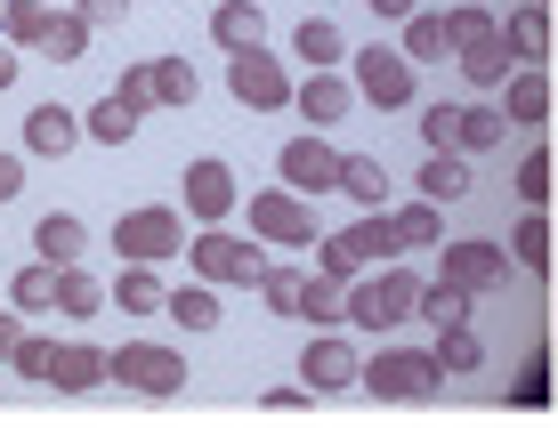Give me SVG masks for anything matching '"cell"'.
I'll return each instance as SVG.
<instances>
[{"instance_id":"obj_53","label":"cell","mask_w":558,"mask_h":428,"mask_svg":"<svg viewBox=\"0 0 558 428\" xmlns=\"http://www.w3.org/2000/svg\"><path fill=\"white\" fill-rule=\"evenodd\" d=\"M0 41H9V0H0Z\"/></svg>"},{"instance_id":"obj_33","label":"cell","mask_w":558,"mask_h":428,"mask_svg":"<svg viewBox=\"0 0 558 428\" xmlns=\"http://www.w3.org/2000/svg\"><path fill=\"white\" fill-rule=\"evenodd\" d=\"M340 194H349L356 210H380V194H389V170H380L373 154H349V162H340Z\"/></svg>"},{"instance_id":"obj_34","label":"cell","mask_w":558,"mask_h":428,"mask_svg":"<svg viewBox=\"0 0 558 428\" xmlns=\"http://www.w3.org/2000/svg\"><path fill=\"white\" fill-rule=\"evenodd\" d=\"M446 25H453V49H477V41H502V16H494L486 0H453V9H446Z\"/></svg>"},{"instance_id":"obj_7","label":"cell","mask_w":558,"mask_h":428,"mask_svg":"<svg viewBox=\"0 0 558 428\" xmlns=\"http://www.w3.org/2000/svg\"><path fill=\"white\" fill-rule=\"evenodd\" d=\"M113 388H138V396H179L186 388V356L162 340H122L113 347Z\"/></svg>"},{"instance_id":"obj_6","label":"cell","mask_w":558,"mask_h":428,"mask_svg":"<svg viewBox=\"0 0 558 428\" xmlns=\"http://www.w3.org/2000/svg\"><path fill=\"white\" fill-rule=\"evenodd\" d=\"M364 388L389 396V404L437 396V388H446V356H437V347H380V356L364 364Z\"/></svg>"},{"instance_id":"obj_4","label":"cell","mask_w":558,"mask_h":428,"mask_svg":"<svg viewBox=\"0 0 558 428\" xmlns=\"http://www.w3.org/2000/svg\"><path fill=\"white\" fill-rule=\"evenodd\" d=\"M316 250H324V259H316L324 276L356 283V276H364V267H373V259H397V250H405V243H397V219H380V210H364L356 227H332V235H324Z\"/></svg>"},{"instance_id":"obj_52","label":"cell","mask_w":558,"mask_h":428,"mask_svg":"<svg viewBox=\"0 0 558 428\" xmlns=\"http://www.w3.org/2000/svg\"><path fill=\"white\" fill-rule=\"evenodd\" d=\"M373 16H389V25H405V16H421V0H364Z\"/></svg>"},{"instance_id":"obj_19","label":"cell","mask_w":558,"mask_h":428,"mask_svg":"<svg viewBox=\"0 0 558 428\" xmlns=\"http://www.w3.org/2000/svg\"><path fill=\"white\" fill-rule=\"evenodd\" d=\"M57 276H65V267L33 250V259L9 276V307H16V316H49V307H57Z\"/></svg>"},{"instance_id":"obj_37","label":"cell","mask_w":558,"mask_h":428,"mask_svg":"<svg viewBox=\"0 0 558 428\" xmlns=\"http://www.w3.org/2000/svg\"><path fill=\"white\" fill-rule=\"evenodd\" d=\"M437 210H446V203H429V194H421V203H405V210H397V243H405V250H437V243H446Z\"/></svg>"},{"instance_id":"obj_36","label":"cell","mask_w":558,"mask_h":428,"mask_svg":"<svg viewBox=\"0 0 558 428\" xmlns=\"http://www.w3.org/2000/svg\"><path fill=\"white\" fill-rule=\"evenodd\" d=\"M98 307H106V283H98V276H82V267H65V276H57V316L89 323Z\"/></svg>"},{"instance_id":"obj_13","label":"cell","mask_w":558,"mask_h":428,"mask_svg":"<svg viewBox=\"0 0 558 428\" xmlns=\"http://www.w3.org/2000/svg\"><path fill=\"white\" fill-rule=\"evenodd\" d=\"M292 106H300V122H316V130H340V122H349V113L364 106V97H356V82H349V73H307Z\"/></svg>"},{"instance_id":"obj_10","label":"cell","mask_w":558,"mask_h":428,"mask_svg":"<svg viewBox=\"0 0 558 428\" xmlns=\"http://www.w3.org/2000/svg\"><path fill=\"white\" fill-rule=\"evenodd\" d=\"M437 276L461 283V291H502L510 243H494V235H453V243H437Z\"/></svg>"},{"instance_id":"obj_23","label":"cell","mask_w":558,"mask_h":428,"mask_svg":"<svg viewBox=\"0 0 558 428\" xmlns=\"http://www.w3.org/2000/svg\"><path fill=\"white\" fill-rule=\"evenodd\" d=\"M413 194H429V203H461L470 194V154H421V179H413Z\"/></svg>"},{"instance_id":"obj_41","label":"cell","mask_w":558,"mask_h":428,"mask_svg":"<svg viewBox=\"0 0 558 428\" xmlns=\"http://www.w3.org/2000/svg\"><path fill=\"white\" fill-rule=\"evenodd\" d=\"M195 65L186 57H154V106H195Z\"/></svg>"},{"instance_id":"obj_18","label":"cell","mask_w":558,"mask_h":428,"mask_svg":"<svg viewBox=\"0 0 558 428\" xmlns=\"http://www.w3.org/2000/svg\"><path fill=\"white\" fill-rule=\"evenodd\" d=\"M340 57H349V33H340L332 16H300V33H292V65H307V73H332Z\"/></svg>"},{"instance_id":"obj_32","label":"cell","mask_w":558,"mask_h":428,"mask_svg":"<svg viewBox=\"0 0 558 428\" xmlns=\"http://www.w3.org/2000/svg\"><path fill=\"white\" fill-rule=\"evenodd\" d=\"M300 323H349V283L340 276H307V299H300Z\"/></svg>"},{"instance_id":"obj_11","label":"cell","mask_w":558,"mask_h":428,"mask_svg":"<svg viewBox=\"0 0 558 428\" xmlns=\"http://www.w3.org/2000/svg\"><path fill=\"white\" fill-rule=\"evenodd\" d=\"M340 162H349V154H332V146L316 138V130L276 146V179L292 186V194H340Z\"/></svg>"},{"instance_id":"obj_27","label":"cell","mask_w":558,"mask_h":428,"mask_svg":"<svg viewBox=\"0 0 558 428\" xmlns=\"http://www.w3.org/2000/svg\"><path fill=\"white\" fill-rule=\"evenodd\" d=\"M170 323H179V332H219V283H179L170 291Z\"/></svg>"},{"instance_id":"obj_2","label":"cell","mask_w":558,"mask_h":428,"mask_svg":"<svg viewBox=\"0 0 558 428\" xmlns=\"http://www.w3.org/2000/svg\"><path fill=\"white\" fill-rule=\"evenodd\" d=\"M186 227H179V210L170 203H138V210H122L113 219V259H138V267H162V259H186Z\"/></svg>"},{"instance_id":"obj_3","label":"cell","mask_w":558,"mask_h":428,"mask_svg":"<svg viewBox=\"0 0 558 428\" xmlns=\"http://www.w3.org/2000/svg\"><path fill=\"white\" fill-rule=\"evenodd\" d=\"M243 219H252V235L259 243H276V250H307V243H324V227H316V194H292V186H267L243 203Z\"/></svg>"},{"instance_id":"obj_45","label":"cell","mask_w":558,"mask_h":428,"mask_svg":"<svg viewBox=\"0 0 558 428\" xmlns=\"http://www.w3.org/2000/svg\"><path fill=\"white\" fill-rule=\"evenodd\" d=\"M113 97H122V106H138V113H154V57H146V65H122Z\"/></svg>"},{"instance_id":"obj_5","label":"cell","mask_w":558,"mask_h":428,"mask_svg":"<svg viewBox=\"0 0 558 428\" xmlns=\"http://www.w3.org/2000/svg\"><path fill=\"white\" fill-rule=\"evenodd\" d=\"M227 97H235V106H252V113H283L300 97V82H292V65H283L276 49H235L227 57Z\"/></svg>"},{"instance_id":"obj_40","label":"cell","mask_w":558,"mask_h":428,"mask_svg":"<svg viewBox=\"0 0 558 428\" xmlns=\"http://www.w3.org/2000/svg\"><path fill=\"white\" fill-rule=\"evenodd\" d=\"M259 299H267V307H276V316H283V323H300V299H307V276H300V267H267V276H259Z\"/></svg>"},{"instance_id":"obj_9","label":"cell","mask_w":558,"mask_h":428,"mask_svg":"<svg viewBox=\"0 0 558 428\" xmlns=\"http://www.w3.org/2000/svg\"><path fill=\"white\" fill-rule=\"evenodd\" d=\"M235 203H243V179L219 162V154L186 162V179H179V210H186L195 227H227V219H235Z\"/></svg>"},{"instance_id":"obj_44","label":"cell","mask_w":558,"mask_h":428,"mask_svg":"<svg viewBox=\"0 0 558 428\" xmlns=\"http://www.w3.org/2000/svg\"><path fill=\"white\" fill-rule=\"evenodd\" d=\"M437 356H446V372H486V340H477L470 323H453V332H437Z\"/></svg>"},{"instance_id":"obj_39","label":"cell","mask_w":558,"mask_h":428,"mask_svg":"<svg viewBox=\"0 0 558 428\" xmlns=\"http://www.w3.org/2000/svg\"><path fill=\"white\" fill-rule=\"evenodd\" d=\"M413 130H421V146H429V154H446V146L461 138V106H453V97H437V106H413Z\"/></svg>"},{"instance_id":"obj_29","label":"cell","mask_w":558,"mask_h":428,"mask_svg":"<svg viewBox=\"0 0 558 428\" xmlns=\"http://www.w3.org/2000/svg\"><path fill=\"white\" fill-rule=\"evenodd\" d=\"M502 130H510L502 106H461V138H453V154H470V162H477V154L502 146Z\"/></svg>"},{"instance_id":"obj_1","label":"cell","mask_w":558,"mask_h":428,"mask_svg":"<svg viewBox=\"0 0 558 428\" xmlns=\"http://www.w3.org/2000/svg\"><path fill=\"white\" fill-rule=\"evenodd\" d=\"M186 267H195L203 283H219V291H259L267 250H259V235H235V227H195Z\"/></svg>"},{"instance_id":"obj_49","label":"cell","mask_w":558,"mask_h":428,"mask_svg":"<svg viewBox=\"0 0 558 428\" xmlns=\"http://www.w3.org/2000/svg\"><path fill=\"white\" fill-rule=\"evenodd\" d=\"M25 194V154H0V203H16Z\"/></svg>"},{"instance_id":"obj_46","label":"cell","mask_w":558,"mask_h":428,"mask_svg":"<svg viewBox=\"0 0 558 428\" xmlns=\"http://www.w3.org/2000/svg\"><path fill=\"white\" fill-rule=\"evenodd\" d=\"M349 323H373V332H389V316H380V291H373V283H349Z\"/></svg>"},{"instance_id":"obj_21","label":"cell","mask_w":558,"mask_h":428,"mask_svg":"<svg viewBox=\"0 0 558 428\" xmlns=\"http://www.w3.org/2000/svg\"><path fill=\"white\" fill-rule=\"evenodd\" d=\"M89 388H113V347H65L57 356V396H89Z\"/></svg>"},{"instance_id":"obj_43","label":"cell","mask_w":558,"mask_h":428,"mask_svg":"<svg viewBox=\"0 0 558 428\" xmlns=\"http://www.w3.org/2000/svg\"><path fill=\"white\" fill-rule=\"evenodd\" d=\"M510 186H518V203H526V210H543V203H550V154H543V146H534V154H518Z\"/></svg>"},{"instance_id":"obj_31","label":"cell","mask_w":558,"mask_h":428,"mask_svg":"<svg viewBox=\"0 0 558 428\" xmlns=\"http://www.w3.org/2000/svg\"><path fill=\"white\" fill-rule=\"evenodd\" d=\"M470 307H477V291H461L437 276L429 291H421V323H437V332H453V323H470Z\"/></svg>"},{"instance_id":"obj_38","label":"cell","mask_w":558,"mask_h":428,"mask_svg":"<svg viewBox=\"0 0 558 428\" xmlns=\"http://www.w3.org/2000/svg\"><path fill=\"white\" fill-rule=\"evenodd\" d=\"M510 259H518V267H534V276L550 267V219H543V210H526V219L510 227Z\"/></svg>"},{"instance_id":"obj_14","label":"cell","mask_w":558,"mask_h":428,"mask_svg":"<svg viewBox=\"0 0 558 428\" xmlns=\"http://www.w3.org/2000/svg\"><path fill=\"white\" fill-rule=\"evenodd\" d=\"M82 138H89V130H82V113H73V106H49V97H41V106L25 113V154H41V162H65Z\"/></svg>"},{"instance_id":"obj_17","label":"cell","mask_w":558,"mask_h":428,"mask_svg":"<svg viewBox=\"0 0 558 428\" xmlns=\"http://www.w3.org/2000/svg\"><path fill=\"white\" fill-rule=\"evenodd\" d=\"M113 307H122V316H170V283H162V267H138V259H130L122 276H113Z\"/></svg>"},{"instance_id":"obj_15","label":"cell","mask_w":558,"mask_h":428,"mask_svg":"<svg viewBox=\"0 0 558 428\" xmlns=\"http://www.w3.org/2000/svg\"><path fill=\"white\" fill-rule=\"evenodd\" d=\"M502 113H510V130H543L550 122V73L543 65H518L510 89H502Z\"/></svg>"},{"instance_id":"obj_50","label":"cell","mask_w":558,"mask_h":428,"mask_svg":"<svg viewBox=\"0 0 558 428\" xmlns=\"http://www.w3.org/2000/svg\"><path fill=\"white\" fill-rule=\"evenodd\" d=\"M73 9H82L89 25H122V16H130V0H73Z\"/></svg>"},{"instance_id":"obj_47","label":"cell","mask_w":558,"mask_h":428,"mask_svg":"<svg viewBox=\"0 0 558 428\" xmlns=\"http://www.w3.org/2000/svg\"><path fill=\"white\" fill-rule=\"evenodd\" d=\"M307 396H316V388H267V396H259V413H276V420H300V413H307Z\"/></svg>"},{"instance_id":"obj_12","label":"cell","mask_w":558,"mask_h":428,"mask_svg":"<svg viewBox=\"0 0 558 428\" xmlns=\"http://www.w3.org/2000/svg\"><path fill=\"white\" fill-rule=\"evenodd\" d=\"M300 380L316 388V396H332V388H364V356L340 332H324V340L300 347Z\"/></svg>"},{"instance_id":"obj_54","label":"cell","mask_w":558,"mask_h":428,"mask_svg":"<svg viewBox=\"0 0 558 428\" xmlns=\"http://www.w3.org/2000/svg\"><path fill=\"white\" fill-rule=\"evenodd\" d=\"M0 307H9V291H0Z\"/></svg>"},{"instance_id":"obj_28","label":"cell","mask_w":558,"mask_h":428,"mask_svg":"<svg viewBox=\"0 0 558 428\" xmlns=\"http://www.w3.org/2000/svg\"><path fill=\"white\" fill-rule=\"evenodd\" d=\"M82 130H89V138H98V146H130V138H138V106H122V97H98V106H89L82 113Z\"/></svg>"},{"instance_id":"obj_42","label":"cell","mask_w":558,"mask_h":428,"mask_svg":"<svg viewBox=\"0 0 558 428\" xmlns=\"http://www.w3.org/2000/svg\"><path fill=\"white\" fill-rule=\"evenodd\" d=\"M49 25H57L49 0H9V41H16V49H41V41H49Z\"/></svg>"},{"instance_id":"obj_25","label":"cell","mask_w":558,"mask_h":428,"mask_svg":"<svg viewBox=\"0 0 558 428\" xmlns=\"http://www.w3.org/2000/svg\"><path fill=\"white\" fill-rule=\"evenodd\" d=\"M33 250H41V259H57V267H73L89 250V227L73 219V210H49L41 227H33Z\"/></svg>"},{"instance_id":"obj_16","label":"cell","mask_w":558,"mask_h":428,"mask_svg":"<svg viewBox=\"0 0 558 428\" xmlns=\"http://www.w3.org/2000/svg\"><path fill=\"white\" fill-rule=\"evenodd\" d=\"M210 41H219L227 57L259 49L267 41V9H259V0H219V9H210Z\"/></svg>"},{"instance_id":"obj_26","label":"cell","mask_w":558,"mask_h":428,"mask_svg":"<svg viewBox=\"0 0 558 428\" xmlns=\"http://www.w3.org/2000/svg\"><path fill=\"white\" fill-rule=\"evenodd\" d=\"M373 291H380V316H389V323H421V291H429V283H421L413 267H380Z\"/></svg>"},{"instance_id":"obj_51","label":"cell","mask_w":558,"mask_h":428,"mask_svg":"<svg viewBox=\"0 0 558 428\" xmlns=\"http://www.w3.org/2000/svg\"><path fill=\"white\" fill-rule=\"evenodd\" d=\"M16 73H25V49H16V41H0V97L16 89Z\"/></svg>"},{"instance_id":"obj_8","label":"cell","mask_w":558,"mask_h":428,"mask_svg":"<svg viewBox=\"0 0 558 428\" xmlns=\"http://www.w3.org/2000/svg\"><path fill=\"white\" fill-rule=\"evenodd\" d=\"M356 97H364V106H380V113H413V106H421L413 57H405V49H364V57H356Z\"/></svg>"},{"instance_id":"obj_20","label":"cell","mask_w":558,"mask_h":428,"mask_svg":"<svg viewBox=\"0 0 558 428\" xmlns=\"http://www.w3.org/2000/svg\"><path fill=\"white\" fill-rule=\"evenodd\" d=\"M413 57V65H453V25H446V9H421V16H405V41H397Z\"/></svg>"},{"instance_id":"obj_30","label":"cell","mask_w":558,"mask_h":428,"mask_svg":"<svg viewBox=\"0 0 558 428\" xmlns=\"http://www.w3.org/2000/svg\"><path fill=\"white\" fill-rule=\"evenodd\" d=\"M89 33H98V25H89L82 9H57V25H49L41 57H49V65H82V57H89Z\"/></svg>"},{"instance_id":"obj_22","label":"cell","mask_w":558,"mask_h":428,"mask_svg":"<svg viewBox=\"0 0 558 428\" xmlns=\"http://www.w3.org/2000/svg\"><path fill=\"white\" fill-rule=\"evenodd\" d=\"M502 41L518 49V65H543V57H550V9H543V0L510 9V16H502Z\"/></svg>"},{"instance_id":"obj_24","label":"cell","mask_w":558,"mask_h":428,"mask_svg":"<svg viewBox=\"0 0 558 428\" xmlns=\"http://www.w3.org/2000/svg\"><path fill=\"white\" fill-rule=\"evenodd\" d=\"M453 65H461V82H470V89H510L518 49H510V41H477V49H461Z\"/></svg>"},{"instance_id":"obj_48","label":"cell","mask_w":558,"mask_h":428,"mask_svg":"<svg viewBox=\"0 0 558 428\" xmlns=\"http://www.w3.org/2000/svg\"><path fill=\"white\" fill-rule=\"evenodd\" d=\"M25 332H33V316H16V307H0V364L25 347Z\"/></svg>"},{"instance_id":"obj_35","label":"cell","mask_w":558,"mask_h":428,"mask_svg":"<svg viewBox=\"0 0 558 428\" xmlns=\"http://www.w3.org/2000/svg\"><path fill=\"white\" fill-rule=\"evenodd\" d=\"M57 356H65V340H49V332H25V347L9 356V372H16V380H41V388H57Z\"/></svg>"}]
</instances>
